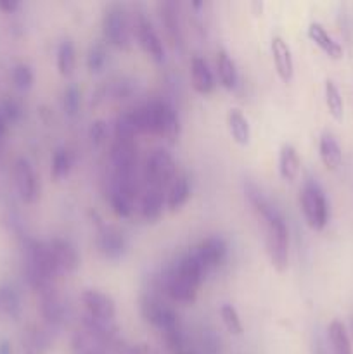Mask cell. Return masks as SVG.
Listing matches in <instances>:
<instances>
[{
	"label": "cell",
	"mask_w": 353,
	"mask_h": 354,
	"mask_svg": "<svg viewBox=\"0 0 353 354\" xmlns=\"http://www.w3.org/2000/svg\"><path fill=\"white\" fill-rule=\"evenodd\" d=\"M242 189H244L246 201L263 228V241H265V251L270 265L275 272H286L289 266L291 248V235L286 218L256 183L246 180Z\"/></svg>",
	"instance_id": "1"
},
{
	"label": "cell",
	"mask_w": 353,
	"mask_h": 354,
	"mask_svg": "<svg viewBox=\"0 0 353 354\" xmlns=\"http://www.w3.org/2000/svg\"><path fill=\"white\" fill-rule=\"evenodd\" d=\"M137 135H154L173 142L180 135V118L175 107L165 99H151L128 111Z\"/></svg>",
	"instance_id": "2"
},
{
	"label": "cell",
	"mask_w": 353,
	"mask_h": 354,
	"mask_svg": "<svg viewBox=\"0 0 353 354\" xmlns=\"http://www.w3.org/2000/svg\"><path fill=\"white\" fill-rule=\"evenodd\" d=\"M24 277H26L28 286L38 294L55 287V280L59 277L52 265L47 242L37 241V239L24 241Z\"/></svg>",
	"instance_id": "3"
},
{
	"label": "cell",
	"mask_w": 353,
	"mask_h": 354,
	"mask_svg": "<svg viewBox=\"0 0 353 354\" xmlns=\"http://www.w3.org/2000/svg\"><path fill=\"white\" fill-rule=\"evenodd\" d=\"M300 209L314 232H322L329 223V203L320 183L307 176L300 189Z\"/></svg>",
	"instance_id": "4"
},
{
	"label": "cell",
	"mask_w": 353,
	"mask_h": 354,
	"mask_svg": "<svg viewBox=\"0 0 353 354\" xmlns=\"http://www.w3.org/2000/svg\"><path fill=\"white\" fill-rule=\"evenodd\" d=\"M176 175H179V169H176L175 159L163 147L152 149L145 158L144 165L141 166L142 187H152V189L166 192Z\"/></svg>",
	"instance_id": "5"
},
{
	"label": "cell",
	"mask_w": 353,
	"mask_h": 354,
	"mask_svg": "<svg viewBox=\"0 0 353 354\" xmlns=\"http://www.w3.org/2000/svg\"><path fill=\"white\" fill-rule=\"evenodd\" d=\"M104 41L118 50L132 47V14L121 3H109L102 14Z\"/></svg>",
	"instance_id": "6"
},
{
	"label": "cell",
	"mask_w": 353,
	"mask_h": 354,
	"mask_svg": "<svg viewBox=\"0 0 353 354\" xmlns=\"http://www.w3.org/2000/svg\"><path fill=\"white\" fill-rule=\"evenodd\" d=\"M138 310H141V315L145 324L156 328L159 335L183 328L179 313L170 304H166V301L161 296H158V294H144L141 301H138Z\"/></svg>",
	"instance_id": "7"
},
{
	"label": "cell",
	"mask_w": 353,
	"mask_h": 354,
	"mask_svg": "<svg viewBox=\"0 0 353 354\" xmlns=\"http://www.w3.org/2000/svg\"><path fill=\"white\" fill-rule=\"evenodd\" d=\"M132 35L137 40L138 47L151 61H154L156 64L165 62V45H163L158 30L144 10L132 12Z\"/></svg>",
	"instance_id": "8"
},
{
	"label": "cell",
	"mask_w": 353,
	"mask_h": 354,
	"mask_svg": "<svg viewBox=\"0 0 353 354\" xmlns=\"http://www.w3.org/2000/svg\"><path fill=\"white\" fill-rule=\"evenodd\" d=\"M192 252V256L196 258V261L199 263V266L203 268L204 275H211L213 272H217L221 265L225 263L228 256V242L227 239L221 237V235H208L206 239L197 242L194 248L189 249Z\"/></svg>",
	"instance_id": "9"
},
{
	"label": "cell",
	"mask_w": 353,
	"mask_h": 354,
	"mask_svg": "<svg viewBox=\"0 0 353 354\" xmlns=\"http://www.w3.org/2000/svg\"><path fill=\"white\" fill-rule=\"evenodd\" d=\"M14 185L19 199L24 204H35L40 197V182L33 165L26 158H17L12 168Z\"/></svg>",
	"instance_id": "10"
},
{
	"label": "cell",
	"mask_w": 353,
	"mask_h": 354,
	"mask_svg": "<svg viewBox=\"0 0 353 354\" xmlns=\"http://www.w3.org/2000/svg\"><path fill=\"white\" fill-rule=\"evenodd\" d=\"M97 251L100 252L104 259L107 261H120L128 249L127 235L123 230L113 225L100 223L97 228V237H96Z\"/></svg>",
	"instance_id": "11"
},
{
	"label": "cell",
	"mask_w": 353,
	"mask_h": 354,
	"mask_svg": "<svg viewBox=\"0 0 353 354\" xmlns=\"http://www.w3.org/2000/svg\"><path fill=\"white\" fill-rule=\"evenodd\" d=\"M47 248L59 279L66 275H73L80 268V254L76 251L75 244L69 242L68 239H51V241H47Z\"/></svg>",
	"instance_id": "12"
},
{
	"label": "cell",
	"mask_w": 353,
	"mask_h": 354,
	"mask_svg": "<svg viewBox=\"0 0 353 354\" xmlns=\"http://www.w3.org/2000/svg\"><path fill=\"white\" fill-rule=\"evenodd\" d=\"M40 297V315L44 320V327H47L51 332H57L64 325L66 317H68V308L62 301L61 294L57 292L55 287L38 294Z\"/></svg>",
	"instance_id": "13"
},
{
	"label": "cell",
	"mask_w": 353,
	"mask_h": 354,
	"mask_svg": "<svg viewBox=\"0 0 353 354\" xmlns=\"http://www.w3.org/2000/svg\"><path fill=\"white\" fill-rule=\"evenodd\" d=\"M80 303L85 310L83 315L87 317L100 322H114L116 318V303L109 294L97 289H85L80 296Z\"/></svg>",
	"instance_id": "14"
},
{
	"label": "cell",
	"mask_w": 353,
	"mask_h": 354,
	"mask_svg": "<svg viewBox=\"0 0 353 354\" xmlns=\"http://www.w3.org/2000/svg\"><path fill=\"white\" fill-rule=\"evenodd\" d=\"M159 19L165 28L166 38L175 50H183L185 47V37H183L182 14L180 6L176 2H159L158 3Z\"/></svg>",
	"instance_id": "15"
},
{
	"label": "cell",
	"mask_w": 353,
	"mask_h": 354,
	"mask_svg": "<svg viewBox=\"0 0 353 354\" xmlns=\"http://www.w3.org/2000/svg\"><path fill=\"white\" fill-rule=\"evenodd\" d=\"M270 52H272V61L275 66V73L284 83H291L294 78V59L293 50L289 44L282 37L275 35L270 40Z\"/></svg>",
	"instance_id": "16"
},
{
	"label": "cell",
	"mask_w": 353,
	"mask_h": 354,
	"mask_svg": "<svg viewBox=\"0 0 353 354\" xmlns=\"http://www.w3.org/2000/svg\"><path fill=\"white\" fill-rule=\"evenodd\" d=\"M166 207V192L152 187H142L138 197L137 209L138 214L147 223H156L161 218L163 209Z\"/></svg>",
	"instance_id": "17"
},
{
	"label": "cell",
	"mask_w": 353,
	"mask_h": 354,
	"mask_svg": "<svg viewBox=\"0 0 353 354\" xmlns=\"http://www.w3.org/2000/svg\"><path fill=\"white\" fill-rule=\"evenodd\" d=\"M54 332L44 325H30L21 337L23 354H47L54 342Z\"/></svg>",
	"instance_id": "18"
},
{
	"label": "cell",
	"mask_w": 353,
	"mask_h": 354,
	"mask_svg": "<svg viewBox=\"0 0 353 354\" xmlns=\"http://www.w3.org/2000/svg\"><path fill=\"white\" fill-rule=\"evenodd\" d=\"M190 83H192L194 92L204 97L213 93L215 86H217L213 71L210 69V64H208L206 59L201 57V55H194V57L190 59Z\"/></svg>",
	"instance_id": "19"
},
{
	"label": "cell",
	"mask_w": 353,
	"mask_h": 354,
	"mask_svg": "<svg viewBox=\"0 0 353 354\" xmlns=\"http://www.w3.org/2000/svg\"><path fill=\"white\" fill-rule=\"evenodd\" d=\"M277 169H279L280 178L287 183H293L300 176L301 159L293 144L280 145L279 158H277Z\"/></svg>",
	"instance_id": "20"
},
{
	"label": "cell",
	"mask_w": 353,
	"mask_h": 354,
	"mask_svg": "<svg viewBox=\"0 0 353 354\" xmlns=\"http://www.w3.org/2000/svg\"><path fill=\"white\" fill-rule=\"evenodd\" d=\"M190 180L187 173H179L166 190V207L170 213L182 209L190 199Z\"/></svg>",
	"instance_id": "21"
},
{
	"label": "cell",
	"mask_w": 353,
	"mask_h": 354,
	"mask_svg": "<svg viewBox=\"0 0 353 354\" xmlns=\"http://www.w3.org/2000/svg\"><path fill=\"white\" fill-rule=\"evenodd\" d=\"M307 35L325 55H329L331 59H341L343 57V47L339 41H336L331 37L327 30L322 26L320 23H310L307 28Z\"/></svg>",
	"instance_id": "22"
},
{
	"label": "cell",
	"mask_w": 353,
	"mask_h": 354,
	"mask_svg": "<svg viewBox=\"0 0 353 354\" xmlns=\"http://www.w3.org/2000/svg\"><path fill=\"white\" fill-rule=\"evenodd\" d=\"M318 156L329 171H336L343 162V152L339 142L331 131H322L318 137Z\"/></svg>",
	"instance_id": "23"
},
{
	"label": "cell",
	"mask_w": 353,
	"mask_h": 354,
	"mask_svg": "<svg viewBox=\"0 0 353 354\" xmlns=\"http://www.w3.org/2000/svg\"><path fill=\"white\" fill-rule=\"evenodd\" d=\"M76 162V154L73 149L61 145V147L55 149L52 152L51 158V178L54 182H62L69 176V173L73 171Z\"/></svg>",
	"instance_id": "24"
},
{
	"label": "cell",
	"mask_w": 353,
	"mask_h": 354,
	"mask_svg": "<svg viewBox=\"0 0 353 354\" xmlns=\"http://www.w3.org/2000/svg\"><path fill=\"white\" fill-rule=\"evenodd\" d=\"M227 130L232 140L241 147H246L251 142V124L241 109H228L227 113Z\"/></svg>",
	"instance_id": "25"
},
{
	"label": "cell",
	"mask_w": 353,
	"mask_h": 354,
	"mask_svg": "<svg viewBox=\"0 0 353 354\" xmlns=\"http://www.w3.org/2000/svg\"><path fill=\"white\" fill-rule=\"evenodd\" d=\"M215 66H217V76L220 85L225 90H235L239 83V73L235 68L234 59L228 55V52L225 48H220L217 52V59H215Z\"/></svg>",
	"instance_id": "26"
},
{
	"label": "cell",
	"mask_w": 353,
	"mask_h": 354,
	"mask_svg": "<svg viewBox=\"0 0 353 354\" xmlns=\"http://www.w3.org/2000/svg\"><path fill=\"white\" fill-rule=\"evenodd\" d=\"M327 342H329V349H331V354H353L348 330H346L343 322L332 320L331 324H329Z\"/></svg>",
	"instance_id": "27"
},
{
	"label": "cell",
	"mask_w": 353,
	"mask_h": 354,
	"mask_svg": "<svg viewBox=\"0 0 353 354\" xmlns=\"http://www.w3.org/2000/svg\"><path fill=\"white\" fill-rule=\"evenodd\" d=\"M55 66L59 75L69 78L75 73L76 66V48L71 38H64L59 41L57 52H55Z\"/></svg>",
	"instance_id": "28"
},
{
	"label": "cell",
	"mask_w": 353,
	"mask_h": 354,
	"mask_svg": "<svg viewBox=\"0 0 353 354\" xmlns=\"http://www.w3.org/2000/svg\"><path fill=\"white\" fill-rule=\"evenodd\" d=\"M324 99H325V106H327L329 114H331L334 120L341 121L343 116H345V102H343V97H341V92H339L338 85H336L332 80H325Z\"/></svg>",
	"instance_id": "29"
},
{
	"label": "cell",
	"mask_w": 353,
	"mask_h": 354,
	"mask_svg": "<svg viewBox=\"0 0 353 354\" xmlns=\"http://www.w3.org/2000/svg\"><path fill=\"white\" fill-rule=\"evenodd\" d=\"M0 315L19 318L21 315V297L12 286H0Z\"/></svg>",
	"instance_id": "30"
},
{
	"label": "cell",
	"mask_w": 353,
	"mask_h": 354,
	"mask_svg": "<svg viewBox=\"0 0 353 354\" xmlns=\"http://www.w3.org/2000/svg\"><path fill=\"white\" fill-rule=\"evenodd\" d=\"M107 62V44L104 40L93 41L87 52V69L92 75L102 71Z\"/></svg>",
	"instance_id": "31"
},
{
	"label": "cell",
	"mask_w": 353,
	"mask_h": 354,
	"mask_svg": "<svg viewBox=\"0 0 353 354\" xmlns=\"http://www.w3.org/2000/svg\"><path fill=\"white\" fill-rule=\"evenodd\" d=\"M220 318H221V324H224V327L227 328L228 334L237 335V337L244 334V325H242L241 315H239V311L235 310L234 304H228V303L221 304Z\"/></svg>",
	"instance_id": "32"
},
{
	"label": "cell",
	"mask_w": 353,
	"mask_h": 354,
	"mask_svg": "<svg viewBox=\"0 0 353 354\" xmlns=\"http://www.w3.org/2000/svg\"><path fill=\"white\" fill-rule=\"evenodd\" d=\"M197 344L203 354H221V341L215 328L208 325H201L199 335H197Z\"/></svg>",
	"instance_id": "33"
},
{
	"label": "cell",
	"mask_w": 353,
	"mask_h": 354,
	"mask_svg": "<svg viewBox=\"0 0 353 354\" xmlns=\"http://www.w3.org/2000/svg\"><path fill=\"white\" fill-rule=\"evenodd\" d=\"M10 78H12L14 86H16L19 92H28V90L33 86L35 82V73L31 69L30 64H24V62H19L12 68L10 71Z\"/></svg>",
	"instance_id": "34"
},
{
	"label": "cell",
	"mask_w": 353,
	"mask_h": 354,
	"mask_svg": "<svg viewBox=\"0 0 353 354\" xmlns=\"http://www.w3.org/2000/svg\"><path fill=\"white\" fill-rule=\"evenodd\" d=\"M82 106V92L75 83L68 85L62 92V111L68 118H76Z\"/></svg>",
	"instance_id": "35"
},
{
	"label": "cell",
	"mask_w": 353,
	"mask_h": 354,
	"mask_svg": "<svg viewBox=\"0 0 353 354\" xmlns=\"http://www.w3.org/2000/svg\"><path fill=\"white\" fill-rule=\"evenodd\" d=\"M73 354H106L99 344L92 341L85 332H78L73 337Z\"/></svg>",
	"instance_id": "36"
},
{
	"label": "cell",
	"mask_w": 353,
	"mask_h": 354,
	"mask_svg": "<svg viewBox=\"0 0 353 354\" xmlns=\"http://www.w3.org/2000/svg\"><path fill=\"white\" fill-rule=\"evenodd\" d=\"M0 111H2L3 118L7 120V123H17V121H21V118H23V107H21V104L17 102V100L14 99H3L2 104H0Z\"/></svg>",
	"instance_id": "37"
},
{
	"label": "cell",
	"mask_w": 353,
	"mask_h": 354,
	"mask_svg": "<svg viewBox=\"0 0 353 354\" xmlns=\"http://www.w3.org/2000/svg\"><path fill=\"white\" fill-rule=\"evenodd\" d=\"M107 135H109V128H107V123L102 120H97L90 124L89 128V138L96 147L102 145L104 142L107 140Z\"/></svg>",
	"instance_id": "38"
},
{
	"label": "cell",
	"mask_w": 353,
	"mask_h": 354,
	"mask_svg": "<svg viewBox=\"0 0 353 354\" xmlns=\"http://www.w3.org/2000/svg\"><path fill=\"white\" fill-rule=\"evenodd\" d=\"M314 354H331V349H329L327 339L322 337L320 334H317L314 337Z\"/></svg>",
	"instance_id": "39"
},
{
	"label": "cell",
	"mask_w": 353,
	"mask_h": 354,
	"mask_svg": "<svg viewBox=\"0 0 353 354\" xmlns=\"http://www.w3.org/2000/svg\"><path fill=\"white\" fill-rule=\"evenodd\" d=\"M125 354H158L151 346L144 344V342H138V344H128Z\"/></svg>",
	"instance_id": "40"
},
{
	"label": "cell",
	"mask_w": 353,
	"mask_h": 354,
	"mask_svg": "<svg viewBox=\"0 0 353 354\" xmlns=\"http://www.w3.org/2000/svg\"><path fill=\"white\" fill-rule=\"evenodd\" d=\"M21 3L16 2V0H0V10L6 14H12L19 9Z\"/></svg>",
	"instance_id": "41"
},
{
	"label": "cell",
	"mask_w": 353,
	"mask_h": 354,
	"mask_svg": "<svg viewBox=\"0 0 353 354\" xmlns=\"http://www.w3.org/2000/svg\"><path fill=\"white\" fill-rule=\"evenodd\" d=\"M7 130H9V123H7V120H6V118H3L2 111H0V142H2L3 138H6Z\"/></svg>",
	"instance_id": "42"
},
{
	"label": "cell",
	"mask_w": 353,
	"mask_h": 354,
	"mask_svg": "<svg viewBox=\"0 0 353 354\" xmlns=\"http://www.w3.org/2000/svg\"><path fill=\"white\" fill-rule=\"evenodd\" d=\"M0 354H12V346L6 339H0Z\"/></svg>",
	"instance_id": "43"
},
{
	"label": "cell",
	"mask_w": 353,
	"mask_h": 354,
	"mask_svg": "<svg viewBox=\"0 0 353 354\" xmlns=\"http://www.w3.org/2000/svg\"><path fill=\"white\" fill-rule=\"evenodd\" d=\"M251 9H255V16H262V10H263V3L262 2H253L251 3Z\"/></svg>",
	"instance_id": "44"
},
{
	"label": "cell",
	"mask_w": 353,
	"mask_h": 354,
	"mask_svg": "<svg viewBox=\"0 0 353 354\" xmlns=\"http://www.w3.org/2000/svg\"><path fill=\"white\" fill-rule=\"evenodd\" d=\"M176 354H189V353H185V351H183V353H176Z\"/></svg>",
	"instance_id": "45"
},
{
	"label": "cell",
	"mask_w": 353,
	"mask_h": 354,
	"mask_svg": "<svg viewBox=\"0 0 353 354\" xmlns=\"http://www.w3.org/2000/svg\"><path fill=\"white\" fill-rule=\"evenodd\" d=\"M352 330H353V317H352Z\"/></svg>",
	"instance_id": "46"
}]
</instances>
